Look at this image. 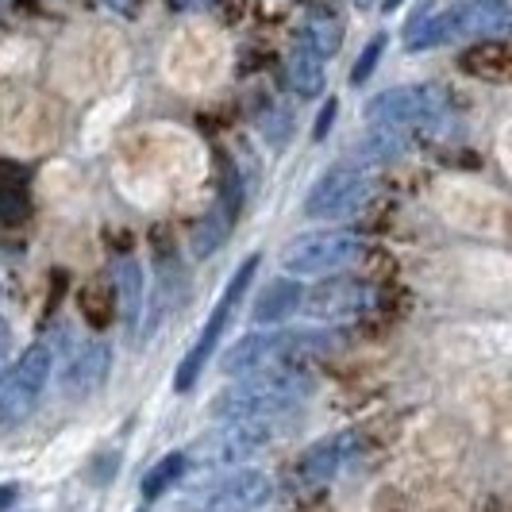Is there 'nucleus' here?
<instances>
[{
	"mask_svg": "<svg viewBox=\"0 0 512 512\" xmlns=\"http://www.w3.org/2000/svg\"><path fill=\"white\" fill-rule=\"evenodd\" d=\"M316 378L305 366H266L255 374H243L231 385H224L208 412L216 420H274L282 412L297 409L305 397H312Z\"/></svg>",
	"mask_w": 512,
	"mask_h": 512,
	"instance_id": "nucleus-1",
	"label": "nucleus"
},
{
	"mask_svg": "<svg viewBox=\"0 0 512 512\" xmlns=\"http://www.w3.org/2000/svg\"><path fill=\"white\" fill-rule=\"evenodd\" d=\"M335 351V339L324 332H305V328H262V332L243 335L231 343L220 359V370L228 378H243L266 366H305V359H324Z\"/></svg>",
	"mask_w": 512,
	"mask_h": 512,
	"instance_id": "nucleus-2",
	"label": "nucleus"
},
{
	"mask_svg": "<svg viewBox=\"0 0 512 512\" xmlns=\"http://www.w3.org/2000/svg\"><path fill=\"white\" fill-rule=\"evenodd\" d=\"M366 255V239L351 228H320L297 235L282 251V270L289 278H328Z\"/></svg>",
	"mask_w": 512,
	"mask_h": 512,
	"instance_id": "nucleus-3",
	"label": "nucleus"
},
{
	"mask_svg": "<svg viewBox=\"0 0 512 512\" xmlns=\"http://www.w3.org/2000/svg\"><path fill=\"white\" fill-rule=\"evenodd\" d=\"M370 128H393V131H432L447 116V93L439 85H393L370 97L362 108Z\"/></svg>",
	"mask_w": 512,
	"mask_h": 512,
	"instance_id": "nucleus-4",
	"label": "nucleus"
},
{
	"mask_svg": "<svg viewBox=\"0 0 512 512\" xmlns=\"http://www.w3.org/2000/svg\"><path fill=\"white\" fill-rule=\"evenodd\" d=\"M54 374V347L51 343H35L27 347L20 359L8 366L4 382H0V432L20 428L35 405L43 401L47 382Z\"/></svg>",
	"mask_w": 512,
	"mask_h": 512,
	"instance_id": "nucleus-5",
	"label": "nucleus"
},
{
	"mask_svg": "<svg viewBox=\"0 0 512 512\" xmlns=\"http://www.w3.org/2000/svg\"><path fill=\"white\" fill-rule=\"evenodd\" d=\"M374 178L366 166H355V162H339L332 170H324L320 181L308 189L305 197V216L308 220H351L359 216L362 208L374 201Z\"/></svg>",
	"mask_w": 512,
	"mask_h": 512,
	"instance_id": "nucleus-6",
	"label": "nucleus"
},
{
	"mask_svg": "<svg viewBox=\"0 0 512 512\" xmlns=\"http://www.w3.org/2000/svg\"><path fill=\"white\" fill-rule=\"evenodd\" d=\"M270 424L266 420H224L208 428L205 436L189 447V466L197 470H239L247 459L262 455L270 443Z\"/></svg>",
	"mask_w": 512,
	"mask_h": 512,
	"instance_id": "nucleus-7",
	"label": "nucleus"
},
{
	"mask_svg": "<svg viewBox=\"0 0 512 512\" xmlns=\"http://www.w3.org/2000/svg\"><path fill=\"white\" fill-rule=\"evenodd\" d=\"M274 497V482L262 470H224V478H212L185 497L181 512H255Z\"/></svg>",
	"mask_w": 512,
	"mask_h": 512,
	"instance_id": "nucleus-8",
	"label": "nucleus"
},
{
	"mask_svg": "<svg viewBox=\"0 0 512 512\" xmlns=\"http://www.w3.org/2000/svg\"><path fill=\"white\" fill-rule=\"evenodd\" d=\"M255 270H258V255H251L235 274H231L228 289H224V297L216 301V308H212V316L205 320V332H201V339L189 347V355L181 359L178 366V378H174V385H178V393H185V389H193V382L201 378V370H205V362L212 359V347H216V339H220V332H224V324H228L231 316V305L247 293V285L255 282Z\"/></svg>",
	"mask_w": 512,
	"mask_h": 512,
	"instance_id": "nucleus-9",
	"label": "nucleus"
},
{
	"mask_svg": "<svg viewBox=\"0 0 512 512\" xmlns=\"http://www.w3.org/2000/svg\"><path fill=\"white\" fill-rule=\"evenodd\" d=\"M301 308L312 320H355L374 308V285L347 274H328L301 297Z\"/></svg>",
	"mask_w": 512,
	"mask_h": 512,
	"instance_id": "nucleus-10",
	"label": "nucleus"
},
{
	"mask_svg": "<svg viewBox=\"0 0 512 512\" xmlns=\"http://www.w3.org/2000/svg\"><path fill=\"white\" fill-rule=\"evenodd\" d=\"M455 39H505L512 35V0H459L447 8Z\"/></svg>",
	"mask_w": 512,
	"mask_h": 512,
	"instance_id": "nucleus-11",
	"label": "nucleus"
},
{
	"mask_svg": "<svg viewBox=\"0 0 512 512\" xmlns=\"http://www.w3.org/2000/svg\"><path fill=\"white\" fill-rule=\"evenodd\" d=\"M108 370H112V347L104 339H93V343H81L70 351V359L62 366V385L74 397H85V393L101 389Z\"/></svg>",
	"mask_w": 512,
	"mask_h": 512,
	"instance_id": "nucleus-12",
	"label": "nucleus"
},
{
	"mask_svg": "<svg viewBox=\"0 0 512 512\" xmlns=\"http://www.w3.org/2000/svg\"><path fill=\"white\" fill-rule=\"evenodd\" d=\"M355 455V436L351 432H339V436H328L320 443H312L301 462H297V474L308 486H324L339 474V466Z\"/></svg>",
	"mask_w": 512,
	"mask_h": 512,
	"instance_id": "nucleus-13",
	"label": "nucleus"
},
{
	"mask_svg": "<svg viewBox=\"0 0 512 512\" xmlns=\"http://www.w3.org/2000/svg\"><path fill=\"white\" fill-rule=\"evenodd\" d=\"M112 305L120 312V324H124V328H135V324H139L147 297H143V266L131 255L112 262Z\"/></svg>",
	"mask_w": 512,
	"mask_h": 512,
	"instance_id": "nucleus-14",
	"label": "nucleus"
},
{
	"mask_svg": "<svg viewBox=\"0 0 512 512\" xmlns=\"http://www.w3.org/2000/svg\"><path fill=\"white\" fill-rule=\"evenodd\" d=\"M301 285L293 282V278H282V282H270L262 293H258L255 308H251V320L255 324H282L289 312H297L301 308Z\"/></svg>",
	"mask_w": 512,
	"mask_h": 512,
	"instance_id": "nucleus-15",
	"label": "nucleus"
},
{
	"mask_svg": "<svg viewBox=\"0 0 512 512\" xmlns=\"http://www.w3.org/2000/svg\"><path fill=\"white\" fill-rule=\"evenodd\" d=\"M409 151V135L405 131H393V128H374L370 135H362L359 147L351 151V162L355 166H382V162H393L401 154Z\"/></svg>",
	"mask_w": 512,
	"mask_h": 512,
	"instance_id": "nucleus-16",
	"label": "nucleus"
},
{
	"mask_svg": "<svg viewBox=\"0 0 512 512\" xmlns=\"http://www.w3.org/2000/svg\"><path fill=\"white\" fill-rule=\"evenodd\" d=\"M285 81L297 97H316L324 89V58L297 43L285 58Z\"/></svg>",
	"mask_w": 512,
	"mask_h": 512,
	"instance_id": "nucleus-17",
	"label": "nucleus"
},
{
	"mask_svg": "<svg viewBox=\"0 0 512 512\" xmlns=\"http://www.w3.org/2000/svg\"><path fill=\"white\" fill-rule=\"evenodd\" d=\"M178 301H181V274H174V266L166 262V266L158 270L151 305H147V312H143V339H151V335L162 328V320L174 312V305H178Z\"/></svg>",
	"mask_w": 512,
	"mask_h": 512,
	"instance_id": "nucleus-18",
	"label": "nucleus"
},
{
	"mask_svg": "<svg viewBox=\"0 0 512 512\" xmlns=\"http://www.w3.org/2000/svg\"><path fill=\"white\" fill-rule=\"evenodd\" d=\"M297 43L308 47V51H316L328 62L343 47V24L335 20L332 12H312L305 20V27H301V35H297Z\"/></svg>",
	"mask_w": 512,
	"mask_h": 512,
	"instance_id": "nucleus-19",
	"label": "nucleus"
},
{
	"mask_svg": "<svg viewBox=\"0 0 512 512\" xmlns=\"http://www.w3.org/2000/svg\"><path fill=\"white\" fill-rule=\"evenodd\" d=\"M443 43H455V27H451V12H424L416 16L405 35V47L409 51H432V47H443Z\"/></svg>",
	"mask_w": 512,
	"mask_h": 512,
	"instance_id": "nucleus-20",
	"label": "nucleus"
},
{
	"mask_svg": "<svg viewBox=\"0 0 512 512\" xmlns=\"http://www.w3.org/2000/svg\"><path fill=\"white\" fill-rule=\"evenodd\" d=\"M231 220H235V216H231L224 205L212 208L205 220L193 228V255L208 258L212 251H220V247H224V239H228V231H231Z\"/></svg>",
	"mask_w": 512,
	"mask_h": 512,
	"instance_id": "nucleus-21",
	"label": "nucleus"
},
{
	"mask_svg": "<svg viewBox=\"0 0 512 512\" xmlns=\"http://www.w3.org/2000/svg\"><path fill=\"white\" fill-rule=\"evenodd\" d=\"M185 470H189V455H181V451L166 455V459H158L151 470L143 474V486H139L143 489V497H147V501L162 497L174 482H181V474H185Z\"/></svg>",
	"mask_w": 512,
	"mask_h": 512,
	"instance_id": "nucleus-22",
	"label": "nucleus"
},
{
	"mask_svg": "<svg viewBox=\"0 0 512 512\" xmlns=\"http://www.w3.org/2000/svg\"><path fill=\"white\" fill-rule=\"evenodd\" d=\"M385 51V35H374L370 39V47L359 54V62H355V70H351V85H366V77L374 74V66H378V58Z\"/></svg>",
	"mask_w": 512,
	"mask_h": 512,
	"instance_id": "nucleus-23",
	"label": "nucleus"
},
{
	"mask_svg": "<svg viewBox=\"0 0 512 512\" xmlns=\"http://www.w3.org/2000/svg\"><path fill=\"white\" fill-rule=\"evenodd\" d=\"M270 112H274V116H262V131H266V139H270L274 147H285L293 120H289V112H285V108H270Z\"/></svg>",
	"mask_w": 512,
	"mask_h": 512,
	"instance_id": "nucleus-24",
	"label": "nucleus"
},
{
	"mask_svg": "<svg viewBox=\"0 0 512 512\" xmlns=\"http://www.w3.org/2000/svg\"><path fill=\"white\" fill-rule=\"evenodd\" d=\"M335 116H339V101H335V97H328V101H324V108H320V116H316V128H312V139H316V143H324V139H328Z\"/></svg>",
	"mask_w": 512,
	"mask_h": 512,
	"instance_id": "nucleus-25",
	"label": "nucleus"
},
{
	"mask_svg": "<svg viewBox=\"0 0 512 512\" xmlns=\"http://www.w3.org/2000/svg\"><path fill=\"white\" fill-rule=\"evenodd\" d=\"M8 351H12V328H8V320L0 316V362H8Z\"/></svg>",
	"mask_w": 512,
	"mask_h": 512,
	"instance_id": "nucleus-26",
	"label": "nucleus"
},
{
	"mask_svg": "<svg viewBox=\"0 0 512 512\" xmlns=\"http://www.w3.org/2000/svg\"><path fill=\"white\" fill-rule=\"evenodd\" d=\"M16 497H20V493H16V486H0V512L12 509V505H16Z\"/></svg>",
	"mask_w": 512,
	"mask_h": 512,
	"instance_id": "nucleus-27",
	"label": "nucleus"
},
{
	"mask_svg": "<svg viewBox=\"0 0 512 512\" xmlns=\"http://www.w3.org/2000/svg\"><path fill=\"white\" fill-rule=\"evenodd\" d=\"M112 12H135V0H104Z\"/></svg>",
	"mask_w": 512,
	"mask_h": 512,
	"instance_id": "nucleus-28",
	"label": "nucleus"
},
{
	"mask_svg": "<svg viewBox=\"0 0 512 512\" xmlns=\"http://www.w3.org/2000/svg\"><path fill=\"white\" fill-rule=\"evenodd\" d=\"M181 8H201V4H208V0H178Z\"/></svg>",
	"mask_w": 512,
	"mask_h": 512,
	"instance_id": "nucleus-29",
	"label": "nucleus"
},
{
	"mask_svg": "<svg viewBox=\"0 0 512 512\" xmlns=\"http://www.w3.org/2000/svg\"><path fill=\"white\" fill-rule=\"evenodd\" d=\"M397 4H401V0H385V12H393V8H397Z\"/></svg>",
	"mask_w": 512,
	"mask_h": 512,
	"instance_id": "nucleus-30",
	"label": "nucleus"
},
{
	"mask_svg": "<svg viewBox=\"0 0 512 512\" xmlns=\"http://www.w3.org/2000/svg\"><path fill=\"white\" fill-rule=\"evenodd\" d=\"M351 4H359V8H370V4H374V0H351Z\"/></svg>",
	"mask_w": 512,
	"mask_h": 512,
	"instance_id": "nucleus-31",
	"label": "nucleus"
},
{
	"mask_svg": "<svg viewBox=\"0 0 512 512\" xmlns=\"http://www.w3.org/2000/svg\"><path fill=\"white\" fill-rule=\"evenodd\" d=\"M139 512H147V509H139Z\"/></svg>",
	"mask_w": 512,
	"mask_h": 512,
	"instance_id": "nucleus-32",
	"label": "nucleus"
}]
</instances>
